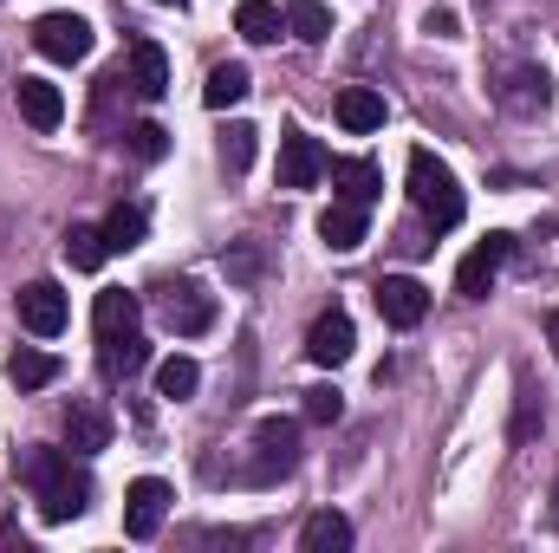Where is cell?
Masks as SVG:
<instances>
[{
  "instance_id": "3957f363",
  "label": "cell",
  "mask_w": 559,
  "mask_h": 553,
  "mask_svg": "<svg viewBox=\"0 0 559 553\" xmlns=\"http://www.w3.org/2000/svg\"><path fill=\"white\" fill-rule=\"evenodd\" d=\"M293 462H299V423L293 416H261L254 423V469H248V482H280V475H293Z\"/></svg>"
},
{
  "instance_id": "7a4b0ae2",
  "label": "cell",
  "mask_w": 559,
  "mask_h": 553,
  "mask_svg": "<svg viewBox=\"0 0 559 553\" xmlns=\"http://www.w3.org/2000/svg\"><path fill=\"white\" fill-rule=\"evenodd\" d=\"M411 202H417L436 228H455V222L468 215L462 183H455V169H449L436 150H411Z\"/></svg>"
},
{
  "instance_id": "8992f818",
  "label": "cell",
  "mask_w": 559,
  "mask_h": 553,
  "mask_svg": "<svg viewBox=\"0 0 559 553\" xmlns=\"http://www.w3.org/2000/svg\"><path fill=\"white\" fill-rule=\"evenodd\" d=\"M163 515H169V482L138 475V482L124 489V534H131V541H156Z\"/></svg>"
},
{
  "instance_id": "9c48e42d",
  "label": "cell",
  "mask_w": 559,
  "mask_h": 553,
  "mask_svg": "<svg viewBox=\"0 0 559 553\" xmlns=\"http://www.w3.org/2000/svg\"><path fill=\"white\" fill-rule=\"evenodd\" d=\"M378 313H384V326H397V332L423 326V313H429V293H423V280H411V274L378 280Z\"/></svg>"
},
{
  "instance_id": "6da1fadb",
  "label": "cell",
  "mask_w": 559,
  "mask_h": 553,
  "mask_svg": "<svg viewBox=\"0 0 559 553\" xmlns=\"http://www.w3.org/2000/svg\"><path fill=\"white\" fill-rule=\"evenodd\" d=\"M20 482L39 502V521H79L92 508V475L72 462V449H20Z\"/></svg>"
},
{
  "instance_id": "d590c367",
  "label": "cell",
  "mask_w": 559,
  "mask_h": 553,
  "mask_svg": "<svg viewBox=\"0 0 559 553\" xmlns=\"http://www.w3.org/2000/svg\"><path fill=\"white\" fill-rule=\"evenodd\" d=\"M554 528H559V489H554Z\"/></svg>"
},
{
  "instance_id": "ba28073f",
  "label": "cell",
  "mask_w": 559,
  "mask_h": 553,
  "mask_svg": "<svg viewBox=\"0 0 559 553\" xmlns=\"http://www.w3.org/2000/svg\"><path fill=\"white\" fill-rule=\"evenodd\" d=\"M514 255V235H488V242H475V255L455 268V293L462 299H488V286L501 274V261Z\"/></svg>"
},
{
  "instance_id": "8fae6325",
  "label": "cell",
  "mask_w": 559,
  "mask_h": 553,
  "mask_svg": "<svg viewBox=\"0 0 559 553\" xmlns=\"http://www.w3.org/2000/svg\"><path fill=\"white\" fill-rule=\"evenodd\" d=\"M319 176H325V150H319V138L286 131V138H280V189H312Z\"/></svg>"
},
{
  "instance_id": "44dd1931",
  "label": "cell",
  "mask_w": 559,
  "mask_h": 553,
  "mask_svg": "<svg viewBox=\"0 0 559 553\" xmlns=\"http://www.w3.org/2000/svg\"><path fill=\"white\" fill-rule=\"evenodd\" d=\"M299 548L306 553H345L352 548V521H345L338 508H319V515L299 528Z\"/></svg>"
},
{
  "instance_id": "d6986e66",
  "label": "cell",
  "mask_w": 559,
  "mask_h": 553,
  "mask_svg": "<svg viewBox=\"0 0 559 553\" xmlns=\"http://www.w3.org/2000/svg\"><path fill=\"white\" fill-rule=\"evenodd\" d=\"M319 242H325L332 255H352V248L365 242V209H358V202H332V209L319 215Z\"/></svg>"
},
{
  "instance_id": "83f0119b",
  "label": "cell",
  "mask_w": 559,
  "mask_h": 553,
  "mask_svg": "<svg viewBox=\"0 0 559 553\" xmlns=\"http://www.w3.org/2000/svg\"><path fill=\"white\" fill-rule=\"evenodd\" d=\"M143 365H150V345H143V332L105 339V372H111V378H138Z\"/></svg>"
},
{
  "instance_id": "2e32d148",
  "label": "cell",
  "mask_w": 559,
  "mask_h": 553,
  "mask_svg": "<svg viewBox=\"0 0 559 553\" xmlns=\"http://www.w3.org/2000/svg\"><path fill=\"white\" fill-rule=\"evenodd\" d=\"M20 118H26L33 131H59V125H66V98H59V85H46V79H20Z\"/></svg>"
},
{
  "instance_id": "4316f807",
  "label": "cell",
  "mask_w": 559,
  "mask_h": 553,
  "mask_svg": "<svg viewBox=\"0 0 559 553\" xmlns=\"http://www.w3.org/2000/svg\"><path fill=\"white\" fill-rule=\"evenodd\" d=\"M143 228H150V222H143L138 202H118V209L105 215V242H111V255H131V248L143 242Z\"/></svg>"
},
{
  "instance_id": "7402d4cb",
  "label": "cell",
  "mask_w": 559,
  "mask_h": 553,
  "mask_svg": "<svg viewBox=\"0 0 559 553\" xmlns=\"http://www.w3.org/2000/svg\"><path fill=\"white\" fill-rule=\"evenodd\" d=\"M248 92H254L248 66H235V59H228V66H215V72H209V85H202V105H209V111H228V105H241Z\"/></svg>"
},
{
  "instance_id": "f1b7e54d",
  "label": "cell",
  "mask_w": 559,
  "mask_h": 553,
  "mask_svg": "<svg viewBox=\"0 0 559 553\" xmlns=\"http://www.w3.org/2000/svg\"><path fill=\"white\" fill-rule=\"evenodd\" d=\"M540 423H547V411H540L534 385H521V398H514V423H508V443H514V449H521V443H534V436H540Z\"/></svg>"
},
{
  "instance_id": "ac0fdd59",
  "label": "cell",
  "mask_w": 559,
  "mask_h": 553,
  "mask_svg": "<svg viewBox=\"0 0 559 553\" xmlns=\"http://www.w3.org/2000/svg\"><path fill=\"white\" fill-rule=\"evenodd\" d=\"M338 125L345 131H384V92H371V85H345L338 92Z\"/></svg>"
},
{
  "instance_id": "8d00e7d4",
  "label": "cell",
  "mask_w": 559,
  "mask_h": 553,
  "mask_svg": "<svg viewBox=\"0 0 559 553\" xmlns=\"http://www.w3.org/2000/svg\"><path fill=\"white\" fill-rule=\"evenodd\" d=\"M156 7H182V0H156Z\"/></svg>"
},
{
  "instance_id": "e575fe53",
  "label": "cell",
  "mask_w": 559,
  "mask_h": 553,
  "mask_svg": "<svg viewBox=\"0 0 559 553\" xmlns=\"http://www.w3.org/2000/svg\"><path fill=\"white\" fill-rule=\"evenodd\" d=\"M547 345H554V358H559V313H547Z\"/></svg>"
},
{
  "instance_id": "7c38bea8",
  "label": "cell",
  "mask_w": 559,
  "mask_h": 553,
  "mask_svg": "<svg viewBox=\"0 0 559 553\" xmlns=\"http://www.w3.org/2000/svg\"><path fill=\"white\" fill-rule=\"evenodd\" d=\"M352 345H358V332H352V319H345V313H319V319H312V332H306V358H312V365H325V372H332V365H345V358H352Z\"/></svg>"
},
{
  "instance_id": "603a6c76",
  "label": "cell",
  "mask_w": 559,
  "mask_h": 553,
  "mask_svg": "<svg viewBox=\"0 0 559 553\" xmlns=\"http://www.w3.org/2000/svg\"><path fill=\"white\" fill-rule=\"evenodd\" d=\"M7 378H13L20 391H46V385L59 378V358H52V352H39V345H20V352L7 358Z\"/></svg>"
},
{
  "instance_id": "cb8c5ba5",
  "label": "cell",
  "mask_w": 559,
  "mask_h": 553,
  "mask_svg": "<svg viewBox=\"0 0 559 553\" xmlns=\"http://www.w3.org/2000/svg\"><path fill=\"white\" fill-rule=\"evenodd\" d=\"M195 391H202V365H195V358H182V352H176V358H163V365H156V398L182 404V398H195Z\"/></svg>"
},
{
  "instance_id": "5b68a950",
  "label": "cell",
  "mask_w": 559,
  "mask_h": 553,
  "mask_svg": "<svg viewBox=\"0 0 559 553\" xmlns=\"http://www.w3.org/2000/svg\"><path fill=\"white\" fill-rule=\"evenodd\" d=\"M33 46H39L46 59H59V66H79V59H92V20H79V13H46V20L33 26Z\"/></svg>"
},
{
  "instance_id": "30bf717a",
  "label": "cell",
  "mask_w": 559,
  "mask_h": 553,
  "mask_svg": "<svg viewBox=\"0 0 559 553\" xmlns=\"http://www.w3.org/2000/svg\"><path fill=\"white\" fill-rule=\"evenodd\" d=\"M325 169H332V189H338V202H358V209H371V202L384 196V169H378V163H365V156H325Z\"/></svg>"
},
{
  "instance_id": "484cf974",
  "label": "cell",
  "mask_w": 559,
  "mask_h": 553,
  "mask_svg": "<svg viewBox=\"0 0 559 553\" xmlns=\"http://www.w3.org/2000/svg\"><path fill=\"white\" fill-rule=\"evenodd\" d=\"M286 33L306 39V46H319V39H332V13L319 0H286Z\"/></svg>"
},
{
  "instance_id": "e0dca14e",
  "label": "cell",
  "mask_w": 559,
  "mask_h": 553,
  "mask_svg": "<svg viewBox=\"0 0 559 553\" xmlns=\"http://www.w3.org/2000/svg\"><path fill=\"white\" fill-rule=\"evenodd\" d=\"M131 92L138 98H163L169 92V59L156 39H131Z\"/></svg>"
},
{
  "instance_id": "4fadbf2b",
  "label": "cell",
  "mask_w": 559,
  "mask_h": 553,
  "mask_svg": "<svg viewBox=\"0 0 559 553\" xmlns=\"http://www.w3.org/2000/svg\"><path fill=\"white\" fill-rule=\"evenodd\" d=\"M547 98H554V79H547L540 66H514V72H508V85H501V105H508V111H521V118L547 111Z\"/></svg>"
},
{
  "instance_id": "d6a6232c",
  "label": "cell",
  "mask_w": 559,
  "mask_h": 553,
  "mask_svg": "<svg viewBox=\"0 0 559 553\" xmlns=\"http://www.w3.org/2000/svg\"><path fill=\"white\" fill-rule=\"evenodd\" d=\"M338 416H345V398L332 385H312L306 391V423H338Z\"/></svg>"
},
{
  "instance_id": "4dcf8cb0",
  "label": "cell",
  "mask_w": 559,
  "mask_h": 553,
  "mask_svg": "<svg viewBox=\"0 0 559 553\" xmlns=\"http://www.w3.org/2000/svg\"><path fill=\"white\" fill-rule=\"evenodd\" d=\"M222 268H228V280H235V286H254V280H261V268H267V255H261V242H235V248L222 255Z\"/></svg>"
},
{
  "instance_id": "ffe728a7",
  "label": "cell",
  "mask_w": 559,
  "mask_h": 553,
  "mask_svg": "<svg viewBox=\"0 0 559 553\" xmlns=\"http://www.w3.org/2000/svg\"><path fill=\"white\" fill-rule=\"evenodd\" d=\"M235 33H241L248 46H274L280 33H286V20H280L274 0H241V7H235Z\"/></svg>"
},
{
  "instance_id": "9a60e30c",
  "label": "cell",
  "mask_w": 559,
  "mask_h": 553,
  "mask_svg": "<svg viewBox=\"0 0 559 553\" xmlns=\"http://www.w3.org/2000/svg\"><path fill=\"white\" fill-rule=\"evenodd\" d=\"M143 306L138 293H124V286H111V293H98V306H92V326H98V345L105 339H124V332H138Z\"/></svg>"
},
{
  "instance_id": "5bb4252c",
  "label": "cell",
  "mask_w": 559,
  "mask_h": 553,
  "mask_svg": "<svg viewBox=\"0 0 559 553\" xmlns=\"http://www.w3.org/2000/svg\"><path fill=\"white\" fill-rule=\"evenodd\" d=\"M66 449H72V456L111 449V416L98 411V404H72V411H66Z\"/></svg>"
},
{
  "instance_id": "277c9868",
  "label": "cell",
  "mask_w": 559,
  "mask_h": 553,
  "mask_svg": "<svg viewBox=\"0 0 559 553\" xmlns=\"http://www.w3.org/2000/svg\"><path fill=\"white\" fill-rule=\"evenodd\" d=\"M156 306H163V326H169V332H182V339H195V332H209V326H215V293H202L195 280H169Z\"/></svg>"
},
{
  "instance_id": "1f68e13d",
  "label": "cell",
  "mask_w": 559,
  "mask_h": 553,
  "mask_svg": "<svg viewBox=\"0 0 559 553\" xmlns=\"http://www.w3.org/2000/svg\"><path fill=\"white\" fill-rule=\"evenodd\" d=\"M124 138H131V156H138V163H163V156H169V131H163V125H131Z\"/></svg>"
},
{
  "instance_id": "52a82bcc",
  "label": "cell",
  "mask_w": 559,
  "mask_h": 553,
  "mask_svg": "<svg viewBox=\"0 0 559 553\" xmlns=\"http://www.w3.org/2000/svg\"><path fill=\"white\" fill-rule=\"evenodd\" d=\"M20 326L33 332V339H59L66 332V293L52 286V280H33V286H20Z\"/></svg>"
},
{
  "instance_id": "f546056e",
  "label": "cell",
  "mask_w": 559,
  "mask_h": 553,
  "mask_svg": "<svg viewBox=\"0 0 559 553\" xmlns=\"http://www.w3.org/2000/svg\"><path fill=\"white\" fill-rule=\"evenodd\" d=\"M254 138H261L254 125H228V131H222V169H228V176H241V169L254 163Z\"/></svg>"
},
{
  "instance_id": "d4e9b609",
  "label": "cell",
  "mask_w": 559,
  "mask_h": 553,
  "mask_svg": "<svg viewBox=\"0 0 559 553\" xmlns=\"http://www.w3.org/2000/svg\"><path fill=\"white\" fill-rule=\"evenodd\" d=\"M105 255H111V242H105V228H66V261L79 268V274H98L105 268Z\"/></svg>"
},
{
  "instance_id": "836d02e7",
  "label": "cell",
  "mask_w": 559,
  "mask_h": 553,
  "mask_svg": "<svg viewBox=\"0 0 559 553\" xmlns=\"http://www.w3.org/2000/svg\"><path fill=\"white\" fill-rule=\"evenodd\" d=\"M423 33H436V39H462V20H455V7H429V13H423Z\"/></svg>"
}]
</instances>
